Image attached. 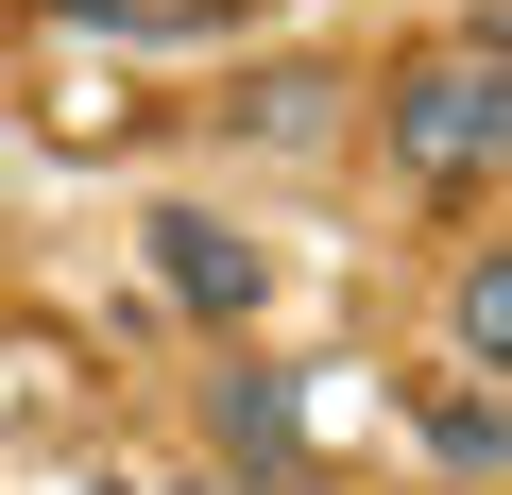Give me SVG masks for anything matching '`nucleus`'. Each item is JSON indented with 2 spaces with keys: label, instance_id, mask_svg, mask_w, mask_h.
<instances>
[{
  "label": "nucleus",
  "instance_id": "423d86ee",
  "mask_svg": "<svg viewBox=\"0 0 512 495\" xmlns=\"http://www.w3.org/2000/svg\"><path fill=\"white\" fill-rule=\"evenodd\" d=\"M427 444H444V461H461V478H495V461H512V427H495V410H478V393H427Z\"/></svg>",
  "mask_w": 512,
  "mask_h": 495
},
{
  "label": "nucleus",
  "instance_id": "7ed1b4c3",
  "mask_svg": "<svg viewBox=\"0 0 512 495\" xmlns=\"http://www.w3.org/2000/svg\"><path fill=\"white\" fill-rule=\"evenodd\" d=\"M444 359H461V376H512V257H461V291H444Z\"/></svg>",
  "mask_w": 512,
  "mask_h": 495
},
{
  "label": "nucleus",
  "instance_id": "1a4fd4ad",
  "mask_svg": "<svg viewBox=\"0 0 512 495\" xmlns=\"http://www.w3.org/2000/svg\"><path fill=\"white\" fill-rule=\"evenodd\" d=\"M188 495H222V478H188Z\"/></svg>",
  "mask_w": 512,
  "mask_h": 495
},
{
  "label": "nucleus",
  "instance_id": "6e6552de",
  "mask_svg": "<svg viewBox=\"0 0 512 495\" xmlns=\"http://www.w3.org/2000/svg\"><path fill=\"white\" fill-rule=\"evenodd\" d=\"M52 18H120V0H52Z\"/></svg>",
  "mask_w": 512,
  "mask_h": 495
},
{
  "label": "nucleus",
  "instance_id": "20e7f679",
  "mask_svg": "<svg viewBox=\"0 0 512 495\" xmlns=\"http://www.w3.org/2000/svg\"><path fill=\"white\" fill-rule=\"evenodd\" d=\"M222 444H256V461L291 478V376H274V359H239V376H222Z\"/></svg>",
  "mask_w": 512,
  "mask_h": 495
},
{
  "label": "nucleus",
  "instance_id": "39448f33",
  "mask_svg": "<svg viewBox=\"0 0 512 495\" xmlns=\"http://www.w3.org/2000/svg\"><path fill=\"white\" fill-rule=\"evenodd\" d=\"M239 120H256V137H325L342 86H325V69H274V86H239Z\"/></svg>",
  "mask_w": 512,
  "mask_h": 495
},
{
  "label": "nucleus",
  "instance_id": "f03ea898",
  "mask_svg": "<svg viewBox=\"0 0 512 495\" xmlns=\"http://www.w3.org/2000/svg\"><path fill=\"white\" fill-rule=\"evenodd\" d=\"M154 274H171V291H188V325H222V342L256 325V239H222L205 205H154Z\"/></svg>",
  "mask_w": 512,
  "mask_h": 495
},
{
  "label": "nucleus",
  "instance_id": "f257e3e1",
  "mask_svg": "<svg viewBox=\"0 0 512 495\" xmlns=\"http://www.w3.org/2000/svg\"><path fill=\"white\" fill-rule=\"evenodd\" d=\"M376 154H393L410 188H478V171H512V52H495V35L410 52V69L376 86Z\"/></svg>",
  "mask_w": 512,
  "mask_h": 495
},
{
  "label": "nucleus",
  "instance_id": "0eeeda50",
  "mask_svg": "<svg viewBox=\"0 0 512 495\" xmlns=\"http://www.w3.org/2000/svg\"><path fill=\"white\" fill-rule=\"evenodd\" d=\"M274 495H342V478H308V461H291V478H274Z\"/></svg>",
  "mask_w": 512,
  "mask_h": 495
}]
</instances>
